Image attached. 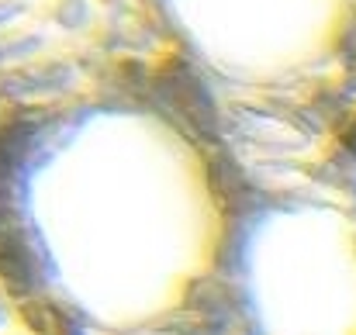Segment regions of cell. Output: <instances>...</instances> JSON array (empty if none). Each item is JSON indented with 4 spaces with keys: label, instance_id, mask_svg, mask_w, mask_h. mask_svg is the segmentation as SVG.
<instances>
[{
    "label": "cell",
    "instance_id": "cell-2",
    "mask_svg": "<svg viewBox=\"0 0 356 335\" xmlns=\"http://www.w3.org/2000/svg\"><path fill=\"white\" fill-rule=\"evenodd\" d=\"M35 14L63 35H83L94 28V0H35Z\"/></svg>",
    "mask_w": 356,
    "mask_h": 335
},
{
    "label": "cell",
    "instance_id": "cell-3",
    "mask_svg": "<svg viewBox=\"0 0 356 335\" xmlns=\"http://www.w3.org/2000/svg\"><path fill=\"white\" fill-rule=\"evenodd\" d=\"M49 52V35L42 24H14L7 31H0V66H14V63H24V59H35Z\"/></svg>",
    "mask_w": 356,
    "mask_h": 335
},
{
    "label": "cell",
    "instance_id": "cell-6",
    "mask_svg": "<svg viewBox=\"0 0 356 335\" xmlns=\"http://www.w3.org/2000/svg\"><path fill=\"white\" fill-rule=\"evenodd\" d=\"M339 138H343V149L356 159V114H350V121H346V128H343Z\"/></svg>",
    "mask_w": 356,
    "mask_h": 335
},
{
    "label": "cell",
    "instance_id": "cell-8",
    "mask_svg": "<svg viewBox=\"0 0 356 335\" xmlns=\"http://www.w3.org/2000/svg\"><path fill=\"white\" fill-rule=\"evenodd\" d=\"M0 322H3V301H0Z\"/></svg>",
    "mask_w": 356,
    "mask_h": 335
},
{
    "label": "cell",
    "instance_id": "cell-1",
    "mask_svg": "<svg viewBox=\"0 0 356 335\" xmlns=\"http://www.w3.org/2000/svg\"><path fill=\"white\" fill-rule=\"evenodd\" d=\"M80 87V70L73 59L42 52L35 59L0 66V97L10 101H31V97H56Z\"/></svg>",
    "mask_w": 356,
    "mask_h": 335
},
{
    "label": "cell",
    "instance_id": "cell-5",
    "mask_svg": "<svg viewBox=\"0 0 356 335\" xmlns=\"http://www.w3.org/2000/svg\"><path fill=\"white\" fill-rule=\"evenodd\" d=\"M31 10H35V0H0V31L28 21Z\"/></svg>",
    "mask_w": 356,
    "mask_h": 335
},
{
    "label": "cell",
    "instance_id": "cell-7",
    "mask_svg": "<svg viewBox=\"0 0 356 335\" xmlns=\"http://www.w3.org/2000/svg\"><path fill=\"white\" fill-rule=\"evenodd\" d=\"M94 3H101V7H118V3H124V0H94Z\"/></svg>",
    "mask_w": 356,
    "mask_h": 335
},
{
    "label": "cell",
    "instance_id": "cell-4",
    "mask_svg": "<svg viewBox=\"0 0 356 335\" xmlns=\"http://www.w3.org/2000/svg\"><path fill=\"white\" fill-rule=\"evenodd\" d=\"M0 277L14 291H24L31 284V259L14 231H0Z\"/></svg>",
    "mask_w": 356,
    "mask_h": 335
}]
</instances>
